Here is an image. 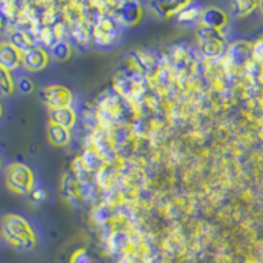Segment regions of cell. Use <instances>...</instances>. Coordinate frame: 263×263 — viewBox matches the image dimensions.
Listing matches in <instances>:
<instances>
[{"label":"cell","mask_w":263,"mask_h":263,"mask_svg":"<svg viewBox=\"0 0 263 263\" xmlns=\"http://www.w3.org/2000/svg\"><path fill=\"white\" fill-rule=\"evenodd\" d=\"M2 232L7 242L21 251L32 250L37 243L33 228L24 217L18 215H6L2 218Z\"/></svg>","instance_id":"obj_1"},{"label":"cell","mask_w":263,"mask_h":263,"mask_svg":"<svg viewBox=\"0 0 263 263\" xmlns=\"http://www.w3.org/2000/svg\"><path fill=\"white\" fill-rule=\"evenodd\" d=\"M34 184L33 171L24 163H12L7 168V189L16 195H27L32 191Z\"/></svg>","instance_id":"obj_2"},{"label":"cell","mask_w":263,"mask_h":263,"mask_svg":"<svg viewBox=\"0 0 263 263\" xmlns=\"http://www.w3.org/2000/svg\"><path fill=\"white\" fill-rule=\"evenodd\" d=\"M40 96H41L42 102L50 108V111L70 108L72 103L71 91L66 88L65 86H58V84L44 87L40 91Z\"/></svg>","instance_id":"obj_3"},{"label":"cell","mask_w":263,"mask_h":263,"mask_svg":"<svg viewBox=\"0 0 263 263\" xmlns=\"http://www.w3.org/2000/svg\"><path fill=\"white\" fill-rule=\"evenodd\" d=\"M199 41L200 48L205 57L216 58L224 50V39L221 32L210 28H203L199 32Z\"/></svg>","instance_id":"obj_4"},{"label":"cell","mask_w":263,"mask_h":263,"mask_svg":"<svg viewBox=\"0 0 263 263\" xmlns=\"http://www.w3.org/2000/svg\"><path fill=\"white\" fill-rule=\"evenodd\" d=\"M120 32H121V29H120L119 21L116 18L111 17V16H104V17L100 18V21L96 25V41L100 45L112 44L120 36Z\"/></svg>","instance_id":"obj_5"},{"label":"cell","mask_w":263,"mask_h":263,"mask_svg":"<svg viewBox=\"0 0 263 263\" xmlns=\"http://www.w3.org/2000/svg\"><path fill=\"white\" fill-rule=\"evenodd\" d=\"M23 62V53L11 42H0V66L8 71L17 69Z\"/></svg>","instance_id":"obj_6"},{"label":"cell","mask_w":263,"mask_h":263,"mask_svg":"<svg viewBox=\"0 0 263 263\" xmlns=\"http://www.w3.org/2000/svg\"><path fill=\"white\" fill-rule=\"evenodd\" d=\"M49 57L44 49L32 48L30 50L23 53V62L21 65L29 71H41L48 66Z\"/></svg>","instance_id":"obj_7"},{"label":"cell","mask_w":263,"mask_h":263,"mask_svg":"<svg viewBox=\"0 0 263 263\" xmlns=\"http://www.w3.org/2000/svg\"><path fill=\"white\" fill-rule=\"evenodd\" d=\"M117 16L125 25H136L142 17V7L137 2H123L119 4Z\"/></svg>","instance_id":"obj_8"},{"label":"cell","mask_w":263,"mask_h":263,"mask_svg":"<svg viewBox=\"0 0 263 263\" xmlns=\"http://www.w3.org/2000/svg\"><path fill=\"white\" fill-rule=\"evenodd\" d=\"M200 20L204 28H210V29L218 30V32H221L222 28L228 24L227 13L216 7L206 8L204 12H201Z\"/></svg>","instance_id":"obj_9"},{"label":"cell","mask_w":263,"mask_h":263,"mask_svg":"<svg viewBox=\"0 0 263 263\" xmlns=\"http://www.w3.org/2000/svg\"><path fill=\"white\" fill-rule=\"evenodd\" d=\"M190 2H178V0H161V2H153L150 7L153 8L154 13L159 17H170L175 13L182 12L185 7L190 6Z\"/></svg>","instance_id":"obj_10"},{"label":"cell","mask_w":263,"mask_h":263,"mask_svg":"<svg viewBox=\"0 0 263 263\" xmlns=\"http://www.w3.org/2000/svg\"><path fill=\"white\" fill-rule=\"evenodd\" d=\"M77 117H75V112L71 108H62V109H55V111H50V123L55 124V125L63 126L66 129H70L74 126Z\"/></svg>","instance_id":"obj_11"},{"label":"cell","mask_w":263,"mask_h":263,"mask_svg":"<svg viewBox=\"0 0 263 263\" xmlns=\"http://www.w3.org/2000/svg\"><path fill=\"white\" fill-rule=\"evenodd\" d=\"M46 135H48V140L50 141V144L54 145V146H65L70 142L69 129L55 125V124H49Z\"/></svg>","instance_id":"obj_12"},{"label":"cell","mask_w":263,"mask_h":263,"mask_svg":"<svg viewBox=\"0 0 263 263\" xmlns=\"http://www.w3.org/2000/svg\"><path fill=\"white\" fill-rule=\"evenodd\" d=\"M251 53H253V49L250 48V45L239 41L230 48L229 58L234 66H242L243 63L248 62Z\"/></svg>","instance_id":"obj_13"},{"label":"cell","mask_w":263,"mask_h":263,"mask_svg":"<svg viewBox=\"0 0 263 263\" xmlns=\"http://www.w3.org/2000/svg\"><path fill=\"white\" fill-rule=\"evenodd\" d=\"M9 42H11L16 49H18L21 53H25V51L30 50V49L33 48L32 41H30L29 37H28L24 32H21V30H13V32L9 34Z\"/></svg>","instance_id":"obj_14"},{"label":"cell","mask_w":263,"mask_h":263,"mask_svg":"<svg viewBox=\"0 0 263 263\" xmlns=\"http://www.w3.org/2000/svg\"><path fill=\"white\" fill-rule=\"evenodd\" d=\"M13 91H15V84L11 71L0 66V96L12 95Z\"/></svg>","instance_id":"obj_15"},{"label":"cell","mask_w":263,"mask_h":263,"mask_svg":"<svg viewBox=\"0 0 263 263\" xmlns=\"http://www.w3.org/2000/svg\"><path fill=\"white\" fill-rule=\"evenodd\" d=\"M259 3L257 2H250V0H239V2H233L232 3V9L237 16H246L251 13Z\"/></svg>","instance_id":"obj_16"},{"label":"cell","mask_w":263,"mask_h":263,"mask_svg":"<svg viewBox=\"0 0 263 263\" xmlns=\"http://www.w3.org/2000/svg\"><path fill=\"white\" fill-rule=\"evenodd\" d=\"M51 54L55 60L63 62V61L69 60L71 55V48L66 41H58L51 46Z\"/></svg>","instance_id":"obj_17"},{"label":"cell","mask_w":263,"mask_h":263,"mask_svg":"<svg viewBox=\"0 0 263 263\" xmlns=\"http://www.w3.org/2000/svg\"><path fill=\"white\" fill-rule=\"evenodd\" d=\"M69 263H93L92 262V258L91 255L88 254V251L86 249L81 248V249H77L71 254L70 257Z\"/></svg>","instance_id":"obj_18"},{"label":"cell","mask_w":263,"mask_h":263,"mask_svg":"<svg viewBox=\"0 0 263 263\" xmlns=\"http://www.w3.org/2000/svg\"><path fill=\"white\" fill-rule=\"evenodd\" d=\"M190 6H191V4H190ZM178 15H179V20H182V21H191L192 18H195V17H197V16L199 15H201L200 12H199V9H187V7H185L184 9H183L182 12H179L178 13Z\"/></svg>","instance_id":"obj_19"},{"label":"cell","mask_w":263,"mask_h":263,"mask_svg":"<svg viewBox=\"0 0 263 263\" xmlns=\"http://www.w3.org/2000/svg\"><path fill=\"white\" fill-rule=\"evenodd\" d=\"M98 156H96L93 152H86L84 153V157H83V162L86 164V167H88L90 170H92L95 167L96 164H98Z\"/></svg>","instance_id":"obj_20"},{"label":"cell","mask_w":263,"mask_h":263,"mask_svg":"<svg viewBox=\"0 0 263 263\" xmlns=\"http://www.w3.org/2000/svg\"><path fill=\"white\" fill-rule=\"evenodd\" d=\"M18 88H20L21 92L30 93L34 90V86H33V82L29 78H20V81H18Z\"/></svg>","instance_id":"obj_21"},{"label":"cell","mask_w":263,"mask_h":263,"mask_svg":"<svg viewBox=\"0 0 263 263\" xmlns=\"http://www.w3.org/2000/svg\"><path fill=\"white\" fill-rule=\"evenodd\" d=\"M253 55L257 60H263V39H260L259 41L254 44V46H253Z\"/></svg>","instance_id":"obj_22"},{"label":"cell","mask_w":263,"mask_h":263,"mask_svg":"<svg viewBox=\"0 0 263 263\" xmlns=\"http://www.w3.org/2000/svg\"><path fill=\"white\" fill-rule=\"evenodd\" d=\"M258 7H259V8H260V11H262V12H263V2H260V3H259V6H258Z\"/></svg>","instance_id":"obj_23"},{"label":"cell","mask_w":263,"mask_h":263,"mask_svg":"<svg viewBox=\"0 0 263 263\" xmlns=\"http://www.w3.org/2000/svg\"><path fill=\"white\" fill-rule=\"evenodd\" d=\"M2 114H3V108H2V104H0V116H2Z\"/></svg>","instance_id":"obj_24"},{"label":"cell","mask_w":263,"mask_h":263,"mask_svg":"<svg viewBox=\"0 0 263 263\" xmlns=\"http://www.w3.org/2000/svg\"><path fill=\"white\" fill-rule=\"evenodd\" d=\"M0 29H2V17H0Z\"/></svg>","instance_id":"obj_25"},{"label":"cell","mask_w":263,"mask_h":263,"mask_svg":"<svg viewBox=\"0 0 263 263\" xmlns=\"http://www.w3.org/2000/svg\"><path fill=\"white\" fill-rule=\"evenodd\" d=\"M0 166H2V161H0Z\"/></svg>","instance_id":"obj_26"}]
</instances>
